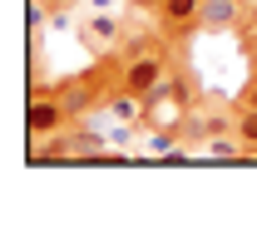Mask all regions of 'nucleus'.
Returning <instances> with one entry per match:
<instances>
[{
	"label": "nucleus",
	"instance_id": "f257e3e1",
	"mask_svg": "<svg viewBox=\"0 0 257 247\" xmlns=\"http://www.w3.org/2000/svg\"><path fill=\"white\" fill-rule=\"evenodd\" d=\"M69 124H74V114L64 109L60 94L30 84V104H25V134H30V144H40V139H55V134H64Z\"/></svg>",
	"mask_w": 257,
	"mask_h": 247
},
{
	"label": "nucleus",
	"instance_id": "f03ea898",
	"mask_svg": "<svg viewBox=\"0 0 257 247\" xmlns=\"http://www.w3.org/2000/svg\"><path fill=\"white\" fill-rule=\"evenodd\" d=\"M168 74V55L163 50H139V55H114V84L128 94H149Z\"/></svg>",
	"mask_w": 257,
	"mask_h": 247
},
{
	"label": "nucleus",
	"instance_id": "7ed1b4c3",
	"mask_svg": "<svg viewBox=\"0 0 257 247\" xmlns=\"http://www.w3.org/2000/svg\"><path fill=\"white\" fill-rule=\"evenodd\" d=\"M124 20L119 15H89L84 25H79V40L89 45V50H99V55H114L119 45H124Z\"/></svg>",
	"mask_w": 257,
	"mask_h": 247
},
{
	"label": "nucleus",
	"instance_id": "20e7f679",
	"mask_svg": "<svg viewBox=\"0 0 257 247\" xmlns=\"http://www.w3.org/2000/svg\"><path fill=\"white\" fill-rule=\"evenodd\" d=\"M247 15V0H203L198 5V30H237Z\"/></svg>",
	"mask_w": 257,
	"mask_h": 247
},
{
	"label": "nucleus",
	"instance_id": "39448f33",
	"mask_svg": "<svg viewBox=\"0 0 257 247\" xmlns=\"http://www.w3.org/2000/svg\"><path fill=\"white\" fill-rule=\"evenodd\" d=\"M139 5H149V10H159L163 30L183 35V30H193V25H198V5H203V0H139Z\"/></svg>",
	"mask_w": 257,
	"mask_h": 247
},
{
	"label": "nucleus",
	"instance_id": "423d86ee",
	"mask_svg": "<svg viewBox=\"0 0 257 247\" xmlns=\"http://www.w3.org/2000/svg\"><path fill=\"white\" fill-rule=\"evenodd\" d=\"M232 134L242 139L247 158H257V109H242V104H237V129H232Z\"/></svg>",
	"mask_w": 257,
	"mask_h": 247
},
{
	"label": "nucleus",
	"instance_id": "0eeeda50",
	"mask_svg": "<svg viewBox=\"0 0 257 247\" xmlns=\"http://www.w3.org/2000/svg\"><path fill=\"white\" fill-rule=\"evenodd\" d=\"M139 129H144V124H114V129H109V149H119V154H124L128 144L139 139Z\"/></svg>",
	"mask_w": 257,
	"mask_h": 247
},
{
	"label": "nucleus",
	"instance_id": "6e6552de",
	"mask_svg": "<svg viewBox=\"0 0 257 247\" xmlns=\"http://www.w3.org/2000/svg\"><path fill=\"white\" fill-rule=\"evenodd\" d=\"M237 104H242V109H257V74L247 79V84H242V94H237Z\"/></svg>",
	"mask_w": 257,
	"mask_h": 247
},
{
	"label": "nucleus",
	"instance_id": "1a4fd4ad",
	"mask_svg": "<svg viewBox=\"0 0 257 247\" xmlns=\"http://www.w3.org/2000/svg\"><path fill=\"white\" fill-rule=\"evenodd\" d=\"M237 35L247 40V55H257V25H242V30H237Z\"/></svg>",
	"mask_w": 257,
	"mask_h": 247
},
{
	"label": "nucleus",
	"instance_id": "9d476101",
	"mask_svg": "<svg viewBox=\"0 0 257 247\" xmlns=\"http://www.w3.org/2000/svg\"><path fill=\"white\" fill-rule=\"evenodd\" d=\"M252 74H257V55H252Z\"/></svg>",
	"mask_w": 257,
	"mask_h": 247
},
{
	"label": "nucleus",
	"instance_id": "9b49d317",
	"mask_svg": "<svg viewBox=\"0 0 257 247\" xmlns=\"http://www.w3.org/2000/svg\"><path fill=\"white\" fill-rule=\"evenodd\" d=\"M55 5H69V0H55Z\"/></svg>",
	"mask_w": 257,
	"mask_h": 247
}]
</instances>
